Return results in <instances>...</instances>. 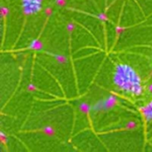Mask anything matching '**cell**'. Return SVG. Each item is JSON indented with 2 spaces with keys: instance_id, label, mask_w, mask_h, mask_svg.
Wrapping results in <instances>:
<instances>
[{
  "instance_id": "6da1fadb",
  "label": "cell",
  "mask_w": 152,
  "mask_h": 152,
  "mask_svg": "<svg viewBox=\"0 0 152 152\" xmlns=\"http://www.w3.org/2000/svg\"><path fill=\"white\" fill-rule=\"evenodd\" d=\"M113 84L117 89L133 97H139L144 92V86L141 76L127 63L120 62L115 66Z\"/></svg>"
},
{
  "instance_id": "7a4b0ae2",
  "label": "cell",
  "mask_w": 152,
  "mask_h": 152,
  "mask_svg": "<svg viewBox=\"0 0 152 152\" xmlns=\"http://www.w3.org/2000/svg\"><path fill=\"white\" fill-rule=\"evenodd\" d=\"M118 103V99L113 96L110 95L97 102H95L93 106H91V110L94 112H103L108 111L113 109Z\"/></svg>"
},
{
  "instance_id": "3957f363",
  "label": "cell",
  "mask_w": 152,
  "mask_h": 152,
  "mask_svg": "<svg viewBox=\"0 0 152 152\" xmlns=\"http://www.w3.org/2000/svg\"><path fill=\"white\" fill-rule=\"evenodd\" d=\"M22 11L26 15H33L38 13L42 8L44 0H20Z\"/></svg>"
},
{
  "instance_id": "277c9868",
  "label": "cell",
  "mask_w": 152,
  "mask_h": 152,
  "mask_svg": "<svg viewBox=\"0 0 152 152\" xmlns=\"http://www.w3.org/2000/svg\"><path fill=\"white\" fill-rule=\"evenodd\" d=\"M141 111L146 122H152V100L141 108Z\"/></svg>"
},
{
  "instance_id": "5b68a950",
  "label": "cell",
  "mask_w": 152,
  "mask_h": 152,
  "mask_svg": "<svg viewBox=\"0 0 152 152\" xmlns=\"http://www.w3.org/2000/svg\"><path fill=\"white\" fill-rule=\"evenodd\" d=\"M42 47H43V44L38 39H35L29 44V48L32 50H35V51H38V50L42 49Z\"/></svg>"
},
{
  "instance_id": "8992f818",
  "label": "cell",
  "mask_w": 152,
  "mask_h": 152,
  "mask_svg": "<svg viewBox=\"0 0 152 152\" xmlns=\"http://www.w3.org/2000/svg\"><path fill=\"white\" fill-rule=\"evenodd\" d=\"M54 58L55 60L58 61V62H61V63H66L67 62V58L63 55H61V54H54Z\"/></svg>"
},
{
  "instance_id": "52a82bcc",
  "label": "cell",
  "mask_w": 152,
  "mask_h": 152,
  "mask_svg": "<svg viewBox=\"0 0 152 152\" xmlns=\"http://www.w3.org/2000/svg\"><path fill=\"white\" fill-rule=\"evenodd\" d=\"M79 109H80V110L81 111H83V112H88V111H90L91 110V106L90 105H88L87 103H82L81 105H80V107H79Z\"/></svg>"
},
{
  "instance_id": "ba28073f",
  "label": "cell",
  "mask_w": 152,
  "mask_h": 152,
  "mask_svg": "<svg viewBox=\"0 0 152 152\" xmlns=\"http://www.w3.org/2000/svg\"><path fill=\"white\" fill-rule=\"evenodd\" d=\"M147 90H148V92H149L150 94H152V84H150V85L148 86Z\"/></svg>"
}]
</instances>
